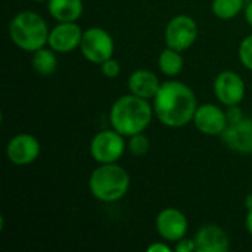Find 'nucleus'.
Listing matches in <instances>:
<instances>
[{"label": "nucleus", "instance_id": "nucleus-21", "mask_svg": "<svg viewBox=\"0 0 252 252\" xmlns=\"http://www.w3.org/2000/svg\"><path fill=\"white\" fill-rule=\"evenodd\" d=\"M238 55H239L241 63H242L247 69L252 71V34L247 35V37L241 41Z\"/></svg>", "mask_w": 252, "mask_h": 252}, {"label": "nucleus", "instance_id": "nucleus-20", "mask_svg": "<svg viewBox=\"0 0 252 252\" xmlns=\"http://www.w3.org/2000/svg\"><path fill=\"white\" fill-rule=\"evenodd\" d=\"M127 149L133 157H145L151 149V140L145 133H137L128 137Z\"/></svg>", "mask_w": 252, "mask_h": 252}, {"label": "nucleus", "instance_id": "nucleus-10", "mask_svg": "<svg viewBox=\"0 0 252 252\" xmlns=\"http://www.w3.org/2000/svg\"><path fill=\"white\" fill-rule=\"evenodd\" d=\"M41 146L35 136L30 133H18L9 139L6 145L7 159L18 167L30 165L40 157Z\"/></svg>", "mask_w": 252, "mask_h": 252}, {"label": "nucleus", "instance_id": "nucleus-16", "mask_svg": "<svg viewBox=\"0 0 252 252\" xmlns=\"http://www.w3.org/2000/svg\"><path fill=\"white\" fill-rule=\"evenodd\" d=\"M49 15L56 22H77L83 12V0H47Z\"/></svg>", "mask_w": 252, "mask_h": 252}, {"label": "nucleus", "instance_id": "nucleus-22", "mask_svg": "<svg viewBox=\"0 0 252 252\" xmlns=\"http://www.w3.org/2000/svg\"><path fill=\"white\" fill-rule=\"evenodd\" d=\"M100 72H102V75L106 77V78H115V77H118L120 72H121V65H120V62H118L117 59L111 58V59L105 61V62L100 65Z\"/></svg>", "mask_w": 252, "mask_h": 252}, {"label": "nucleus", "instance_id": "nucleus-28", "mask_svg": "<svg viewBox=\"0 0 252 252\" xmlns=\"http://www.w3.org/2000/svg\"><path fill=\"white\" fill-rule=\"evenodd\" d=\"M245 208H247V211L252 210V193H248L245 196Z\"/></svg>", "mask_w": 252, "mask_h": 252}, {"label": "nucleus", "instance_id": "nucleus-3", "mask_svg": "<svg viewBox=\"0 0 252 252\" xmlns=\"http://www.w3.org/2000/svg\"><path fill=\"white\" fill-rule=\"evenodd\" d=\"M130 183V174L117 162L99 164L89 177V190L94 199L111 204L128 193Z\"/></svg>", "mask_w": 252, "mask_h": 252}, {"label": "nucleus", "instance_id": "nucleus-15", "mask_svg": "<svg viewBox=\"0 0 252 252\" xmlns=\"http://www.w3.org/2000/svg\"><path fill=\"white\" fill-rule=\"evenodd\" d=\"M128 93L143 97V99H154L161 87V81L155 72L149 69H136L130 74L127 80Z\"/></svg>", "mask_w": 252, "mask_h": 252}, {"label": "nucleus", "instance_id": "nucleus-11", "mask_svg": "<svg viewBox=\"0 0 252 252\" xmlns=\"http://www.w3.org/2000/svg\"><path fill=\"white\" fill-rule=\"evenodd\" d=\"M192 123L196 130L205 136H221L229 126L226 111L214 103L198 105Z\"/></svg>", "mask_w": 252, "mask_h": 252}, {"label": "nucleus", "instance_id": "nucleus-7", "mask_svg": "<svg viewBox=\"0 0 252 252\" xmlns=\"http://www.w3.org/2000/svg\"><path fill=\"white\" fill-rule=\"evenodd\" d=\"M198 34V24L192 16L176 15L168 21L165 27L164 40L168 47L176 49L179 52H185L195 44Z\"/></svg>", "mask_w": 252, "mask_h": 252}, {"label": "nucleus", "instance_id": "nucleus-26", "mask_svg": "<svg viewBox=\"0 0 252 252\" xmlns=\"http://www.w3.org/2000/svg\"><path fill=\"white\" fill-rule=\"evenodd\" d=\"M245 229H247V232L252 236V210L247 213V217H245Z\"/></svg>", "mask_w": 252, "mask_h": 252}, {"label": "nucleus", "instance_id": "nucleus-13", "mask_svg": "<svg viewBox=\"0 0 252 252\" xmlns=\"http://www.w3.org/2000/svg\"><path fill=\"white\" fill-rule=\"evenodd\" d=\"M220 137L227 149L242 155L252 154V118L244 117L238 123H230Z\"/></svg>", "mask_w": 252, "mask_h": 252}, {"label": "nucleus", "instance_id": "nucleus-23", "mask_svg": "<svg viewBox=\"0 0 252 252\" xmlns=\"http://www.w3.org/2000/svg\"><path fill=\"white\" fill-rule=\"evenodd\" d=\"M174 251L176 252H196V242H195V239H190V238L185 236V238H182L180 241H177V242H176Z\"/></svg>", "mask_w": 252, "mask_h": 252}, {"label": "nucleus", "instance_id": "nucleus-5", "mask_svg": "<svg viewBox=\"0 0 252 252\" xmlns=\"http://www.w3.org/2000/svg\"><path fill=\"white\" fill-rule=\"evenodd\" d=\"M89 148L92 158L97 164H112L118 162L123 158L127 149V142L126 136L111 127L109 130H102L96 133Z\"/></svg>", "mask_w": 252, "mask_h": 252}, {"label": "nucleus", "instance_id": "nucleus-17", "mask_svg": "<svg viewBox=\"0 0 252 252\" xmlns=\"http://www.w3.org/2000/svg\"><path fill=\"white\" fill-rule=\"evenodd\" d=\"M31 66L32 69L41 75V77H50L58 69V56L53 49L49 46L41 47L35 52H32L31 56Z\"/></svg>", "mask_w": 252, "mask_h": 252}, {"label": "nucleus", "instance_id": "nucleus-12", "mask_svg": "<svg viewBox=\"0 0 252 252\" xmlns=\"http://www.w3.org/2000/svg\"><path fill=\"white\" fill-rule=\"evenodd\" d=\"M83 30L77 22H58L50 28L47 46L56 53H71L75 49H80Z\"/></svg>", "mask_w": 252, "mask_h": 252}, {"label": "nucleus", "instance_id": "nucleus-14", "mask_svg": "<svg viewBox=\"0 0 252 252\" xmlns=\"http://www.w3.org/2000/svg\"><path fill=\"white\" fill-rule=\"evenodd\" d=\"M193 239L196 242V252H227L230 250L227 232L217 224L202 226Z\"/></svg>", "mask_w": 252, "mask_h": 252}, {"label": "nucleus", "instance_id": "nucleus-29", "mask_svg": "<svg viewBox=\"0 0 252 252\" xmlns=\"http://www.w3.org/2000/svg\"><path fill=\"white\" fill-rule=\"evenodd\" d=\"M32 1H47V0H32Z\"/></svg>", "mask_w": 252, "mask_h": 252}, {"label": "nucleus", "instance_id": "nucleus-6", "mask_svg": "<svg viewBox=\"0 0 252 252\" xmlns=\"http://www.w3.org/2000/svg\"><path fill=\"white\" fill-rule=\"evenodd\" d=\"M114 38L106 30L100 27H92L83 32L80 52L84 56V59L89 61L90 63L102 65L105 61L114 56Z\"/></svg>", "mask_w": 252, "mask_h": 252}, {"label": "nucleus", "instance_id": "nucleus-2", "mask_svg": "<svg viewBox=\"0 0 252 252\" xmlns=\"http://www.w3.org/2000/svg\"><path fill=\"white\" fill-rule=\"evenodd\" d=\"M154 115V106L148 99L128 93L112 103L109 109V123L114 130L130 137L133 134L143 133L149 127Z\"/></svg>", "mask_w": 252, "mask_h": 252}, {"label": "nucleus", "instance_id": "nucleus-18", "mask_svg": "<svg viewBox=\"0 0 252 252\" xmlns=\"http://www.w3.org/2000/svg\"><path fill=\"white\" fill-rule=\"evenodd\" d=\"M183 65H185V59L182 56V52L176 50V49H171V47H165L159 56H158V66H159V71L165 75V77H176L182 72L183 69Z\"/></svg>", "mask_w": 252, "mask_h": 252}, {"label": "nucleus", "instance_id": "nucleus-4", "mask_svg": "<svg viewBox=\"0 0 252 252\" xmlns=\"http://www.w3.org/2000/svg\"><path fill=\"white\" fill-rule=\"evenodd\" d=\"M50 28L46 19L32 10L18 12L9 24V38L24 52H35L47 46Z\"/></svg>", "mask_w": 252, "mask_h": 252}, {"label": "nucleus", "instance_id": "nucleus-8", "mask_svg": "<svg viewBox=\"0 0 252 252\" xmlns=\"http://www.w3.org/2000/svg\"><path fill=\"white\" fill-rule=\"evenodd\" d=\"M213 90L219 102L226 108L241 105L247 93L244 78L232 69H224L216 75Z\"/></svg>", "mask_w": 252, "mask_h": 252}, {"label": "nucleus", "instance_id": "nucleus-19", "mask_svg": "<svg viewBox=\"0 0 252 252\" xmlns=\"http://www.w3.org/2000/svg\"><path fill=\"white\" fill-rule=\"evenodd\" d=\"M213 13L223 21H230L236 18L242 10H245L244 0H213Z\"/></svg>", "mask_w": 252, "mask_h": 252}, {"label": "nucleus", "instance_id": "nucleus-27", "mask_svg": "<svg viewBox=\"0 0 252 252\" xmlns=\"http://www.w3.org/2000/svg\"><path fill=\"white\" fill-rule=\"evenodd\" d=\"M245 19L250 24V27L252 28V1L245 7Z\"/></svg>", "mask_w": 252, "mask_h": 252}, {"label": "nucleus", "instance_id": "nucleus-24", "mask_svg": "<svg viewBox=\"0 0 252 252\" xmlns=\"http://www.w3.org/2000/svg\"><path fill=\"white\" fill-rule=\"evenodd\" d=\"M226 115H227V121H229V124H230V123H238V121H241V120L245 117L239 105L227 106V109H226Z\"/></svg>", "mask_w": 252, "mask_h": 252}, {"label": "nucleus", "instance_id": "nucleus-1", "mask_svg": "<svg viewBox=\"0 0 252 252\" xmlns=\"http://www.w3.org/2000/svg\"><path fill=\"white\" fill-rule=\"evenodd\" d=\"M152 106L161 124L170 128H182L192 123L198 100L188 84L179 80H167L161 83Z\"/></svg>", "mask_w": 252, "mask_h": 252}, {"label": "nucleus", "instance_id": "nucleus-9", "mask_svg": "<svg viewBox=\"0 0 252 252\" xmlns=\"http://www.w3.org/2000/svg\"><path fill=\"white\" fill-rule=\"evenodd\" d=\"M155 229L161 239L176 244L188 235L189 220L183 211L174 207H167L158 213L155 219Z\"/></svg>", "mask_w": 252, "mask_h": 252}, {"label": "nucleus", "instance_id": "nucleus-25", "mask_svg": "<svg viewBox=\"0 0 252 252\" xmlns=\"http://www.w3.org/2000/svg\"><path fill=\"white\" fill-rule=\"evenodd\" d=\"M173 248L168 245L167 241H158V242H154L152 245L148 247V252H171Z\"/></svg>", "mask_w": 252, "mask_h": 252}]
</instances>
